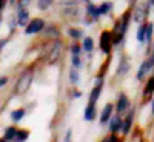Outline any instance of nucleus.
I'll use <instances>...</instances> for the list:
<instances>
[{
	"label": "nucleus",
	"instance_id": "39448f33",
	"mask_svg": "<svg viewBox=\"0 0 154 142\" xmlns=\"http://www.w3.org/2000/svg\"><path fill=\"white\" fill-rule=\"evenodd\" d=\"M43 28H45V20L37 17V19L29 20V23L26 25V27H25V34H28V36L37 34V33H40Z\"/></svg>",
	"mask_w": 154,
	"mask_h": 142
},
{
	"label": "nucleus",
	"instance_id": "f03ea898",
	"mask_svg": "<svg viewBox=\"0 0 154 142\" xmlns=\"http://www.w3.org/2000/svg\"><path fill=\"white\" fill-rule=\"evenodd\" d=\"M32 79H34V73L31 70H26L20 74V77L17 79V84H16V93L17 94H25L31 88V84H32Z\"/></svg>",
	"mask_w": 154,
	"mask_h": 142
},
{
	"label": "nucleus",
	"instance_id": "dca6fc26",
	"mask_svg": "<svg viewBox=\"0 0 154 142\" xmlns=\"http://www.w3.org/2000/svg\"><path fill=\"white\" fill-rule=\"evenodd\" d=\"M152 36H154V23L152 22H146V30H145V39H146V45L148 49L151 51V42H152Z\"/></svg>",
	"mask_w": 154,
	"mask_h": 142
},
{
	"label": "nucleus",
	"instance_id": "393cba45",
	"mask_svg": "<svg viewBox=\"0 0 154 142\" xmlns=\"http://www.w3.org/2000/svg\"><path fill=\"white\" fill-rule=\"evenodd\" d=\"M59 36H60V33H59V28H57V27H54V25L48 27V30H46V37H49V39H59Z\"/></svg>",
	"mask_w": 154,
	"mask_h": 142
},
{
	"label": "nucleus",
	"instance_id": "58836bf2",
	"mask_svg": "<svg viewBox=\"0 0 154 142\" xmlns=\"http://www.w3.org/2000/svg\"><path fill=\"white\" fill-rule=\"evenodd\" d=\"M80 2H85V3H89V2H91V0H80Z\"/></svg>",
	"mask_w": 154,
	"mask_h": 142
},
{
	"label": "nucleus",
	"instance_id": "4be33fe9",
	"mask_svg": "<svg viewBox=\"0 0 154 142\" xmlns=\"http://www.w3.org/2000/svg\"><path fill=\"white\" fill-rule=\"evenodd\" d=\"M25 114H26V111H25L23 108H17V110H14V111H11L9 118H11L12 122H20V121L25 118Z\"/></svg>",
	"mask_w": 154,
	"mask_h": 142
},
{
	"label": "nucleus",
	"instance_id": "6ab92c4d",
	"mask_svg": "<svg viewBox=\"0 0 154 142\" xmlns=\"http://www.w3.org/2000/svg\"><path fill=\"white\" fill-rule=\"evenodd\" d=\"M82 48H83V51H86V53H93L94 51V39L89 37V36L83 37L82 39Z\"/></svg>",
	"mask_w": 154,
	"mask_h": 142
},
{
	"label": "nucleus",
	"instance_id": "7ed1b4c3",
	"mask_svg": "<svg viewBox=\"0 0 154 142\" xmlns=\"http://www.w3.org/2000/svg\"><path fill=\"white\" fill-rule=\"evenodd\" d=\"M99 45H100L102 53L106 54V56H109V54H111V49H112V46H114V37H112V31H109V30H103V31H102Z\"/></svg>",
	"mask_w": 154,
	"mask_h": 142
},
{
	"label": "nucleus",
	"instance_id": "a19ab883",
	"mask_svg": "<svg viewBox=\"0 0 154 142\" xmlns=\"http://www.w3.org/2000/svg\"><path fill=\"white\" fill-rule=\"evenodd\" d=\"M0 22H2V17H0Z\"/></svg>",
	"mask_w": 154,
	"mask_h": 142
},
{
	"label": "nucleus",
	"instance_id": "412c9836",
	"mask_svg": "<svg viewBox=\"0 0 154 142\" xmlns=\"http://www.w3.org/2000/svg\"><path fill=\"white\" fill-rule=\"evenodd\" d=\"M68 77H69V82L72 85H79L80 84V74H79V70H77V68L71 67V70L68 73Z\"/></svg>",
	"mask_w": 154,
	"mask_h": 142
},
{
	"label": "nucleus",
	"instance_id": "4c0bfd02",
	"mask_svg": "<svg viewBox=\"0 0 154 142\" xmlns=\"http://www.w3.org/2000/svg\"><path fill=\"white\" fill-rule=\"evenodd\" d=\"M16 2H17V0H9V3H11V5H14Z\"/></svg>",
	"mask_w": 154,
	"mask_h": 142
},
{
	"label": "nucleus",
	"instance_id": "c756f323",
	"mask_svg": "<svg viewBox=\"0 0 154 142\" xmlns=\"http://www.w3.org/2000/svg\"><path fill=\"white\" fill-rule=\"evenodd\" d=\"M148 60H149V65H151V68L154 70V46H151V51H149Z\"/></svg>",
	"mask_w": 154,
	"mask_h": 142
},
{
	"label": "nucleus",
	"instance_id": "6e6552de",
	"mask_svg": "<svg viewBox=\"0 0 154 142\" xmlns=\"http://www.w3.org/2000/svg\"><path fill=\"white\" fill-rule=\"evenodd\" d=\"M122 122L123 119L120 118V114H116V116H111L109 121H108V128H109V133H116L117 134L122 128Z\"/></svg>",
	"mask_w": 154,
	"mask_h": 142
},
{
	"label": "nucleus",
	"instance_id": "f257e3e1",
	"mask_svg": "<svg viewBox=\"0 0 154 142\" xmlns=\"http://www.w3.org/2000/svg\"><path fill=\"white\" fill-rule=\"evenodd\" d=\"M133 17V12L130 9H126L123 14L120 16V19L117 20V23L114 25V30H112V37H114V45H119L123 42L125 34L130 28V20Z\"/></svg>",
	"mask_w": 154,
	"mask_h": 142
},
{
	"label": "nucleus",
	"instance_id": "b1692460",
	"mask_svg": "<svg viewBox=\"0 0 154 142\" xmlns=\"http://www.w3.org/2000/svg\"><path fill=\"white\" fill-rule=\"evenodd\" d=\"M68 36L71 39H74V40H80V39H83V31L80 28H69L68 30Z\"/></svg>",
	"mask_w": 154,
	"mask_h": 142
},
{
	"label": "nucleus",
	"instance_id": "e433bc0d",
	"mask_svg": "<svg viewBox=\"0 0 154 142\" xmlns=\"http://www.w3.org/2000/svg\"><path fill=\"white\" fill-rule=\"evenodd\" d=\"M148 5L149 6H154V0H148Z\"/></svg>",
	"mask_w": 154,
	"mask_h": 142
},
{
	"label": "nucleus",
	"instance_id": "f704fd0d",
	"mask_svg": "<svg viewBox=\"0 0 154 142\" xmlns=\"http://www.w3.org/2000/svg\"><path fill=\"white\" fill-rule=\"evenodd\" d=\"M151 113H152V116H154V97H152V100H151Z\"/></svg>",
	"mask_w": 154,
	"mask_h": 142
},
{
	"label": "nucleus",
	"instance_id": "aec40b11",
	"mask_svg": "<svg viewBox=\"0 0 154 142\" xmlns=\"http://www.w3.org/2000/svg\"><path fill=\"white\" fill-rule=\"evenodd\" d=\"M112 8H114V3L112 2H102L99 5V11H100V14L102 16H109L111 12H112Z\"/></svg>",
	"mask_w": 154,
	"mask_h": 142
},
{
	"label": "nucleus",
	"instance_id": "423d86ee",
	"mask_svg": "<svg viewBox=\"0 0 154 142\" xmlns=\"http://www.w3.org/2000/svg\"><path fill=\"white\" fill-rule=\"evenodd\" d=\"M130 107H131L130 99H128V96H126V94H123V93H122V94L119 96L117 102H116V105H114L116 111H117V114H123V113H126L128 110H130Z\"/></svg>",
	"mask_w": 154,
	"mask_h": 142
},
{
	"label": "nucleus",
	"instance_id": "f3484780",
	"mask_svg": "<svg viewBox=\"0 0 154 142\" xmlns=\"http://www.w3.org/2000/svg\"><path fill=\"white\" fill-rule=\"evenodd\" d=\"M145 30H146V22H142V23H139V28H137V42L140 45H145L146 43V39H145Z\"/></svg>",
	"mask_w": 154,
	"mask_h": 142
},
{
	"label": "nucleus",
	"instance_id": "ea45409f",
	"mask_svg": "<svg viewBox=\"0 0 154 142\" xmlns=\"http://www.w3.org/2000/svg\"><path fill=\"white\" fill-rule=\"evenodd\" d=\"M131 2H133V3H136V2H137V0H131Z\"/></svg>",
	"mask_w": 154,
	"mask_h": 142
},
{
	"label": "nucleus",
	"instance_id": "473e14b6",
	"mask_svg": "<svg viewBox=\"0 0 154 142\" xmlns=\"http://www.w3.org/2000/svg\"><path fill=\"white\" fill-rule=\"evenodd\" d=\"M71 139V130H68V133L65 134V137H63V140H69Z\"/></svg>",
	"mask_w": 154,
	"mask_h": 142
},
{
	"label": "nucleus",
	"instance_id": "ddd939ff",
	"mask_svg": "<svg viewBox=\"0 0 154 142\" xmlns=\"http://www.w3.org/2000/svg\"><path fill=\"white\" fill-rule=\"evenodd\" d=\"M96 116H97V108H96V104H89L86 105V108H85V111H83V119L86 121V122H91V121H94L96 119Z\"/></svg>",
	"mask_w": 154,
	"mask_h": 142
},
{
	"label": "nucleus",
	"instance_id": "2f4dec72",
	"mask_svg": "<svg viewBox=\"0 0 154 142\" xmlns=\"http://www.w3.org/2000/svg\"><path fill=\"white\" fill-rule=\"evenodd\" d=\"M72 96H74L75 99H79V97H82V91H79V90H75V91L72 93Z\"/></svg>",
	"mask_w": 154,
	"mask_h": 142
},
{
	"label": "nucleus",
	"instance_id": "9d476101",
	"mask_svg": "<svg viewBox=\"0 0 154 142\" xmlns=\"http://www.w3.org/2000/svg\"><path fill=\"white\" fill-rule=\"evenodd\" d=\"M62 54V42H54L53 46H51V51H49V54H48V62L49 63H54L56 60H59Z\"/></svg>",
	"mask_w": 154,
	"mask_h": 142
},
{
	"label": "nucleus",
	"instance_id": "7c9ffc66",
	"mask_svg": "<svg viewBox=\"0 0 154 142\" xmlns=\"http://www.w3.org/2000/svg\"><path fill=\"white\" fill-rule=\"evenodd\" d=\"M8 80H9V79H8L6 76H2V77H0V88H3V87L8 84Z\"/></svg>",
	"mask_w": 154,
	"mask_h": 142
},
{
	"label": "nucleus",
	"instance_id": "5701e85b",
	"mask_svg": "<svg viewBox=\"0 0 154 142\" xmlns=\"http://www.w3.org/2000/svg\"><path fill=\"white\" fill-rule=\"evenodd\" d=\"M16 134H17V128L16 127H6L5 130V134H3V140H12L16 139Z\"/></svg>",
	"mask_w": 154,
	"mask_h": 142
},
{
	"label": "nucleus",
	"instance_id": "f8f14e48",
	"mask_svg": "<svg viewBox=\"0 0 154 142\" xmlns=\"http://www.w3.org/2000/svg\"><path fill=\"white\" fill-rule=\"evenodd\" d=\"M86 16L89 19H93V22H97L99 17L102 16L100 11H99V5H94V3H86Z\"/></svg>",
	"mask_w": 154,
	"mask_h": 142
},
{
	"label": "nucleus",
	"instance_id": "20e7f679",
	"mask_svg": "<svg viewBox=\"0 0 154 142\" xmlns=\"http://www.w3.org/2000/svg\"><path fill=\"white\" fill-rule=\"evenodd\" d=\"M149 8H151V6L148 5V2H146L145 5L136 6V9H134V12H133V20L137 22V23L146 22V17H148V14H149Z\"/></svg>",
	"mask_w": 154,
	"mask_h": 142
},
{
	"label": "nucleus",
	"instance_id": "72a5a7b5",
	"mask_svg": "<svg viewBox=\"0 0 154 142\" xmlns=\"http://www.w3.org/2000/svg\"><path fill=\"white\" fill-rule=\"evenodd\" d=\"M5 5H6V0H0V11L5 8Z\"/></svg>",
	"mask_w": 154,
	"mask_h": 142
},
{
	"label": "nucleus",
	"instance_id": "c9c22d12",
	"mask_svg": "<svg viewBox=\"0 0 154 142\" xmlns=\"http://www.w3.org/2000/svg\"><path fill=\"white\" fill-rule=\"evenodd\" d=\"M5 43H6V40H0V51H2V48H3Z\"/></svg>",
	"mask_w": 154,
	"mask_h": 142
},
{
	"label": "nucleus",
	"instance_id": "cd10ccee",
	"mask_svg": "<svg viewBox=\"0 0 154 142\" xmlns=\"http://www.w3.org/2000/svg\"><path fill=\"white\" fill-rule=\"evenodd\" d=\"M69 51H71V54H75V56H80L82 53H83V48H82V45L80 43H77V42H74L71 46H69Z\"/></svg>",
	"mask_w": 154,
	"mask_h": 142
},
{
	"label": "nucleus",
	"instance_id": "0eeeda50",
	"mask_svg": "<svg viewBox=\"0 0 154 142\" xmlns=\"http://www.w3.org/2000/svg\"><path fill=\"white\" fill-rule=\"evenodd\" d=\"M29 20H31V17H29V11L25 8V6H22V5H19V8H17V27H26V25L29 23Z\"/></svg>",
	"mask_w": 154,
	"mask_h": 142
},
{
	"label": "nucleus",
	"instance_id": "2eb2a0df",
	"mask_svg": "<svg viewBox=\"0 0 154 142\" xmlns=\"http://www.w3.org/2000/svg\"><path fill=\"white\" fill-rule=\"evenodd\" d=\"M131 68V63L126 60V57H120L119 67H117V76H125Z\"/></svg>",
	"mask_w": 154,
	"mask_h": 142
},
{
	"label": "nucleus",
	"instance_id": "9b49d317",
	"mask_svg": "<svg viewBox=\"0 0 154 142\" xmlns=\"http://www.w3.org/2000/svg\"><path fill=\"white\" fill-rule=\"evenodd\" d=\"M133 121H134V111L131 110L130 113H128V116H126V118L123 119V122H122V128H120V133H122L123 136L130 134L131 128H133Z\"/></svg>",
	"mask_w": 154,
	"mask_h": 142
},
{
	"label": "nucleus",
	"instance_id": "4468645a",
	"mask_svg": "<svg viewBox=\"0 0 154 142\" xmlns=\"http://www.w3.org/2000/svg\"><path fill=\"white\" fill-rule=\"evenodd\" d=\"M112 111H114V105H112V104H106V105L103 107V110H102V113H100V124H102V125L108 124L109 118L112 116Z\"/></svg>",
	"mask_w": 154,
	"mask_h": 142
},
{
	"label": "nucleus",
	"instance_id": "c85d7f7f",
	"mask_svg": "<svg viewBox=\"0 0 154 142\" xmlns=\"http://www.w3.org/2000/svg\"><path fill=\"white\" fill-rule=\"evenodd\" d=\"M28 137H29V131L28 130H19L17 128V134H16L17 140H26Z\"/></svg>",
	"mask_w": 154,
	"mask_h": 142
},
{
	"label": "nucleus",
	"instance_id": "1a4fd4ad",
	"mask_svg": "<svg viewBox=\"0 0 154 142\" xmlns=\"http://www.w3.org/2000/svg\"><path fill=\"white\" fill-rule=\"evenodd\" d=\"M152 71V68H151V65H149V60L148 59H145L142 63H140V67H139V70H137V74H136V79L139 80V82H142L145 77H146V74L148 73H151Z\"/></svg>",
	"mask_w": 154,
	"mask_h": 142
},
{
	"label": "nucleus",
	"instance_id": "a878e982",
	"mask_svg": "<svg viewBox=\"0 0 154 142\" xmlns=\"http://www.w3.org/2000/svg\"><path fill=\"white\" fill-rule=\"evenodd\" d=\"M54 0H37V8L40 11H46L51 5H53Z\"/></svg>",
	"mask_w": 154,
	"mask_h": 142
},
{
	"label": "nucleus",
	"instance_id": "bb28decb",
	"mask_svg": "<svg viewBox=\"0 0 154 142\" xmlns=\"http://www.w3.org/2000/svg\"><path fill=\"white\" fill-rule=\"evenodd\" d=\"M71 65H72L74 68H77V70H80V68H82V65H83V62H82L80 56L71 54Z\"/></svg>",
	"mask_w": 154,
	"mask_h": 142
},
{
	"label": "nucleus",
	"instance_id": "a211bd4d",
	"mask_svg": "<svg viewBox=\"0 0 154 142\" xmlns=\"http://www.w3.org/2000/svg\"><path fill=\"white\" fill-rule=\"evenodd\" d=\"M152 94H154V76L149 77V79L146 80V84H145V87H143V97L145 99L151 97Z\"/></svg>",
	"mask_w": 154,
	"mask_h": 142
}]
</instances>
